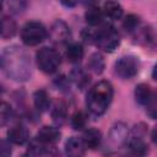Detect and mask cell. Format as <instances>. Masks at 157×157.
Listing matches in <instances>:
<instances>
[{"instance_id":"1","label":"cell","mask_w":157,"mask_h":157,"mask_svg":"<svg viewBox=\"0 0 157 157\" xmlns=\"http://www.w3.org/2000/svg\"><path fill=\"white\" fill-rule=\"evenodd\" d=\"M1 69L15 81H27L31 77L32 65L28 53L17 45L9 47L1 53Z\"/></svg>"},{"instance_id":"2","label":"cell","mask_w":157,"mask_h":157,"mask_svg":"<svg viewBox=\"0 0 157 157\" xmlns=\"http://www.w3.org/2000/svg\"><path fill=\"white\" fill-rule=\"evenodd\" d=\"M113 99V86L108 81L97 82L88 92L86 105L90 114L94 117L103 115Z\"/></svg>"},{"instance_id":"3","label":"cell","mask_w":157,"mask_h":157,"mask_svg":"<svg viewBox=\"0 0 157 157\" xmlns=\"http://www.w3.org/2000/svg\"><path fill=\"white\" fill-rule=\"evenodd\" d=\"M82 37L86 42L94 43L99 49H102L104 52H113L114 49L118 48V45L120 43L119 33L109 23L99 25L98 29H96V31L86 29V31H83Z\"/></svg>"},{"instance_id":"4","label":"cell","mask_w":157,"mask_h":157,"mask_svg":"<svg viewBox=\"0 0 157 157\" xmlns=\"http://www.w3.org/2000/svg\"><path fill=\"white\" fill-rule=\"evenodd\" d=\"M36 61L40 71L45 74H53L59 69L61 58H60V54L54 48L44 47L37 52Z\"/></svg>"},{"instance_id":"5","label":"cell","mask_w":157,"mask_h":157,"mask_svg":"<svg viewBox=\"0 0 157 157\" xmlns=\"http://www.w3.org/2000/svg\"><path fill=\"white\" fill-rule=\"evenodd\" d=\"M48 36L47 28L37 21L26 23L21 29V39L26 45L33 47L42 43Z\"/></svg>"},{"instance_id":"6","label":"cell","mask_w":157,"mask_h":157,"mask_svg":"<svg viewBox=\"0 0 157 157\" xmlns=\"http://www.w3.org/2000/svg\"><path fill=\"white\" fill-rule=\"evenodd\" d=\"M139 60L132 55H125L118 59L114 65L115 74L123 80H130L139 72Z\"/></svg>"},{"instance_id":"7","label":"cell","mask_w":157,"mask_h":157,"mask_svg":"<svg viewBox=\"0 0 157 157\" xmlns=\"http://www.w3.org/2000/svg\"><path fill=\"white\" fill-rule=\"evenodd\" d=\"M48 36L53 43L61 45V44H69L71 33H70V28L67 27V25L65 22L58 20L50 27Z\"/></svg>"},{"instance_id":"8","label":"cell","mask_w":157,"mask_h":157,"mask_svg":"<svg viewBox=\"0 0 157 157\" xmlns=\"http://www.w3.org/2000/svg\"><path fill=\"white\" fill-rule=\"evenodd\" d=\"M60 139V131L54 128V126H43L38 132H37V136H36V141L45 147H49V148H53L54 145L59 141Z\"/></svg>"},{"instance_id":"9","label":"cell","mask_w":157,"mask_h":157,"mask_svg":"<svg viewBox=\"0 0 157 157\" xmlns=\"http://www.w3.org/2000/svg\"><path fill=\"white\" fill-rule=\"evenodd\" d=\"M132 33L140 44H142L145 47H155L156 45V37H155V34L150 27L140 25L136 28V31H134Z\"/></svg>"},{"instance_id":"10","label":"cell","mask_w":157,"mask_h":157,"mask_svg":"<svg viewBox=\"0 0 157 157\" xmlns=\"http://www.w3.org/2000/svg\"><path fill=\"white\" fill-rule=\"evenodd\" d=\"M29 132L22 124H16L7 131V140L16 145H23L28 140Z\"/></svg>"},{"instance_id":"11","label":"cell","mask_w":157,"mask_h":157,"mask_svg":"<svg viewBox=\"0 0 157 157\" xmlns=\"http://www.w3.org/2000/svg\"><path fill=\"white\" fill-rule=\"evenodd\" d=\"M82 141L86 146V148H91V150H94L97 148L99 145H101V141H102V134L101 131H98L97 129H87L83 135H82Z\"/></svg>"},{"instance_id":"12","label":"cell","mask_w":157,"mask_h":157,"mask_svg":"<svg viewBox=\"0 0 157 157\" xmlns=\"http://www.w3.org/2000/svg\"><path fill=\"white\" fill-rule=\"evenodd\" d=\"M86 146L81 137L72 136L65 144V152L70 156H82L85 153Z\"/></svg>"},{"instance_id":"13","label":"cell","mask_w":157,"mask_h":157,"mask_svg":"<svg viewBox=\"0 0 157 157\" xmlns=\"http://www.w3.org/2000/svg\"><path fill=\"white\" fill-rule=\"evenodd\" d=\"M103 12H104V16L109 20H120L121 16H123V7L119 2L114 1V0H108L104 2L103 5Z\"/></svg>"},{"instance_id":"14","label":"cell","mask_w":157,"mask_h":157,"mask_svg":"<svg viewBox=\"0 0 157 157\" xmlns=\"http://www.w3.org/2000/svg\"><path fill=\"white\" fill-rule=\"evenodd\" d=\"M65 56H66L67 61H70L72 64L80 63L81 59H82V56H83L82 45L80 43H69V44H66Z\"/></svg>"},{"instance_id":"15","label":"cell","mask_w":157,"mask_h":157,"mask_svg":"<svg viewBox=\"0 0 157 157\" xmlns=\"http://www.w3.org/2000/svg\"><path fill=\"white\" fill-rule=\"evenodd\" d=\"M130 139L126 140L128 147L130 150L131 153L134 155H146L147 153V146L144 142V139L140 136H135V135H130Z\"/></svg>"},{"instance_id":"16","label":"cell","mask_w":157,"mask_h":157,"mask_svg":"<svg viewBox=\"0 0 157 157\" xmlns=\"http://www.w3.org/2000/svg\"><path fill=\"white\" fill-rule=\"evenodd\" d=\"M33 103L38 112H45L50 107V98L49 94L44 90H38L33 94Z\"/></svg>"},{"instance_id":"17","label":"cell","mask_w":157,"mask_h":157,"mask_svg":"<svg viewBox=\"0 0 157 157\" xmlns=\"http://www.w3.org/2000/svg\"><path fill=\"white\" fill-rule=\"evenodd\" d=\"M104 17L105 16H104L103 10H101L98 6L87 7V11L85 13L86 22L90 26H99V25H102V21H103Z\"/></svg>"},{"instance_id":"18","label":"cell","mask_w":157,"mask_h":157,"mask_svg":"<svg viewBox=\"0 0 157 157\" xmlns=\"http://www.w3.org/2000/svg\"><path fill=\"white\" fill-rule=\"evenodd\" d=\"M128 137H129V131L126 129V125L117 124L115 126H113L110 131V140L114 144H123L128 140Z\"/></svg>"},{"instance_id":"19","label":"cell","mask_w":157,"mask_h":157,"mask_svg":"<svg viewBox=\"0 0 157 157\" xmlns=\"http://www.w3.org/2000/svg\"><path fill=\"white\" fill-rule=\"evenodd\" d=\"M151 94H152V91H151L148 85L140 83L135 88V99L141 105H146V103L148 102Z\"/></svg>"},{"instance_id":"20","label":"cell","mask_w":157,"mask_h":157,"mask_svg":"<svg viewBox=\"0 0 157 157\" xmlns=\"http://www.w3.org/2000/svg\"><path fill=\"white\" fill-rule=\"evenodd\" d=\"M16 33V23L10 16H4L1 21V37L4 39L11 38Z\"/></svg>"},{"instance_id":"21","label":"cell","mask_w":157,"mask_h":157,"mask_svg":"<svg viewBox=\"0 0 157 157\" xmlns=\"http://www.w3.org/2000/svg\"><path fill=\"white\" fill-rule=\"evenodd\" d=\"M71 80L75 82V85L80 88H85L87 83L90 82L88 74L82 69H75L71 72Z\"/></svg>"},{"instance_id":"22","label":"cell","mask_w":157,"mask_h":157,"mask_svg":"<svg viewBox=\"0 0 157 157\" xmlns=\"http://www.w3.org/2000/svg\"><path fill=\"white\" fill-rule=\"evenodd\" d=\"M87 66H88V70H91L92 72L101 74L103 71V67H104V61H103L102 55L101 54H93V55H91Z\"/></svg>"},{"instance_id":"23","label":"cell","mask_w":157,"mask_h":157,"mask_svg":"<svg viewBox=\"0 0 157 157\" xmlns=\"http://www.w3.org/2000/svg\"><path fill=\"white\" fill-rule=\"evenodd\" d=\"M70 123H71V126L75 129V130H81L86 126V123H87V117L85 115V113L82 112H76L75 114L71 115V119H70Z\"/></svg>"},{"instance_id":"24","label":"cell","mask_w":157,"mask_h":157,"mask_svg":"<svg viewBox=\"0 0 157 157\" xmlns=\"http://www.w3.org/2000/svg\"><path fill=\"white\" fill-rule=\"evenodd\" d=\"M145 107H146L147 115L151 119H157V91L152 92V94Z\"/></svg>"},{"instance_id":"25","label":"cell","mask_w":157,"mask_h":157,"mask_svg":"<svg viewBox=\"0 0 157 157\" xmlns=\"http://www.w3.org/2000/svg\"><path fill=\"white\" fill-rule=\"evenodd\" d=\"M123 26H124V28H125L128 32L132 33V32L136 31V28L140 26V20H139V17L135 16V15H129V16H126V17L124 18Z\"/></svg>"},{"instance_id":"26","label":"cell","mask_w":157,"mask_h":157,"mask_svg":"<svg viewBox=\"0 0 157 157\" xmlns=\"http://www.w3.org/2000/svg\"><path fill=\"white\" fill-rule=\"evenodd\" d=\"M7 6H9L10 12L21 13L25 11L27 6V0H7Z\"/></svg>"},{"instance_id":"27","label":"cell","mask_w":157,"mask_h":157,"mask_svg":"<svg viewBox=\"0 0 157 157\" xmlns=\"http://www.w3.org/2000/svg\"><path fill=\"white\" fill-rule=\"evenodd\" d=\"M53 118L56 123H63L66 118V105L64 103H56L53 109Z\"/></svg>"},{"instance_id":"28","label":"cell","mask_w":157,"mask_h":157,"mask_svg":"<svg viewBox=\"0 0 157 157\" xmlns=\"http://www.w3.org/2000/svg\"><path fill=\"white\" fill-rule=\"evenodd\" d=\"M12 117H13V113H12V109H11L10 104L2 102L1 103V108H0V121H1V125H5L7 121H10Z\"/></svg>"},{"instance_id":"29","label":"cell","mask_w":157,"mask_h":157,"mask_svg":"<svg viewBox=\"0 0 157 157\" xmlns=\"http://www.w3.org/2000/svg\"><path fill=\"white\" fill-rule=\"evenodd\" d=\"M0 153H1V156H4V157H6V156H9V155L11 153L10 141H9V142L1 141V144H0Z\"/></svg>"},{"instance_id":"30","label":"cell","mask_w":157,"mask_h":157,"mask_svg":"<svg viewBox=\"0 0 157 157\" xmlns=\"http://www.w3.org/2000/svg\"><path fill=\"white\" fill-rule=\"evenodd\" d=\"M80 0H60V2L66 7H74L78 4Z\"/></svg>"},{"instance_id":"31","label":"cell","mask_w":157,"mask_h":157,"mask_svg":"<svg viewBox=\"0 0 157 157\" xmlns=\"http://www.w3.org/2000/svg\"><path fill=\"white\" fill-rule=\"evenodd\" d=\"M101 2V0H83L85 6L87 7H93V6H98Z\"/></svg>"},{"instance_id":"32","label":"cell","mask_w":157,"mask_h":157,"mask_svg":"<svg viewBox=\"0 0 157 157\" xmlns=\"http://www.w3.org/2000/svg\"><path fill=\"white\" fill-rule=\"evenodd\" d=\"M151 139H152V141H153L155 144H157V125L153 128V130H152V132H151Z\"/></svg>"},{"instance_id":"33","label":"cell","mask_w":157,"mask_h":157,"mask_svg":"<svg viewBox=\"0 0 157 157\" xmlns=\"http://www.w3.org/2000/svg\"><path fill=\"white\" fill-rule=\"evenodd\" d=\"M152 77L157 81V63H156L155 66H153V70H152Z\"/></svg>"}]
</instances>
